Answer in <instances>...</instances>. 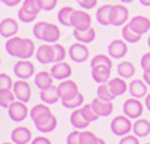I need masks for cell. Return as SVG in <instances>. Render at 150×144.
<instances>
[{"mask_svg": "<svg viewBox=\"0 0 150 144\" xmlns=\"http://www.w3.org/2000/svg\"><path fill=\"white\" fill-rule=\"evenodd\" d=\"M33 35H35V38L39 39V41H44L47 44H56L60 39L62 32L53 23L39 21V23H36V26L33 27Z\"/></svg>", "mask_w": 150, "mask_h": 144, "instance_id": "obj_1", "label": "cell"}, {"mask_svg": "<svg viewBox=\"0 0 150 144\" xmlns=\"http://www.w3.org/2000/svg\"><path fill=\"white\" fill-rule=\"evenodd\" d=\"M132 125H134L132 119H129L128 116L123 114V116H116L114 119H112L110 128H111V132L114 135L125 137V135H128L129 132L132 131Z\"/></svg>", "mask_w": 150, "mask_h": 144, "instance_id": "obj_2", "label": "cell"}, {"mask_svg": "<svg viewBox=\"0 0 150 144\" xmlns=\"http://www.w3.org/2000/svg\"><path fill=\"white\" fill-rule=\"evenodd\" d=\"M129 20V9L126 8V5H112L111 8V14H110V23L114 27H120L125 26L126 21Z\"/></svg>", "mask_w": 150, "mask_h": 144, "instance_id": "obj_3", "label": "cell"}, {"mask_svg": "<svg viewBox=\"0 0 150 144\" xmlns=\"http://www.w3.org/2000/svg\"><path fill=\"white\" fill-rule=\"evenodd\" d=\"M71 27L75 30H87L92 27V15L87 14L86 9H75L71 18Z\"/></svg>", "mask_w": 150, "mask_h": 144, "instance_id": "obj_4", "label": "cell"}, {"mask_svg": "<svg viewBox=\"0 0 150 144\" xmlns=\"http://www.w3.org/2000/svg\"><path fill=\"white\" fill-rule=\"evenodd\" d=\"M69 57L72 62L75 63H84L87 62V59H89V47L87 44H83V42H75L69 47V51H68Z\"/></svg>", "mask_w": 150, "mask_h": 144, "instance_id": "obj_5", "label": "cell"}, {"mask_svg": "<svg viewBox=\"0 0 150 144\" xmlns=\"http://www.w3.org/2000/svg\"><path fill=\"white\" fill-rule=\"evenodd\" d=\"M144 113V105L140 99L131 98L126 99L123 104V114L128 116L129 119H140L141 114Z\"/></svg>", "mask_w": 150, "mask_h": 144, "instance_id": "obj_6", "label": "cell"}, {"mask_svg": "<svg viewBox=\"0 0 150 144\" xmlns=\"http://www.w3.org/2000/svg\"><path fill=\"white\" fill-rule=\"evenodd\" d=\"M8 114H9L11 120H14V122H23V120L29 116V110H27L26 102L18 101V99L14 101L8 108Z\"/></svg>", "mask_w": 150, "mask_h": 144, "instance_id": "obj_7", "label": "cell"}, {"mask_svg": "<svg viewBox=\"0 0 150 144\" xmlns=\"http://www.w3.org/2000/svg\"><path fill=\"white\" fill-rule=\"evenodd\" d=\"M14 72L20 80H29L32 75H35V65L29 59H21L14 65Z\"/></svg>", "mask_w": 150, "mask_h": 144, "instance_id": "obj_8", "label": "cell"}, {"mask_svg": "<svg viewBox=\"0 0 150 144\" xmlns=\"http://www.w3.org/2000/svg\"><path fill=\"white\" fill-rule=\"evenodd\" d=\"M57 92H59V96L60 99H69V98H74L75 95H78L80 90H78V84L75 83L74 80H63L59 86H57Z\"/></svg>", "mask_w": 150, "mask_h": 144, "instance_id": "obj_9", "label": "cell"}, {"mask_svg": "<svg viewBox=\"0 0 150 144\" xmlns=\"http://www.w3.org/2000/svg\"><path fill=\"white\" fill-rule=\"evenodd\" d=\"M107 51L111 59H123L128 53V42L125 39H114L108 44Z\"/></svg>", "mask_w": 150, "mask_h": 144, "instance_id": "obj_10", "label": "cell"}, {"mask_svg": "<svg viewBox=\"0 0 150 144\" xmlns=\"http://www.w3.org/2000/svg\"><path fill=\"white\" fill-rule=\"evenodd\" d=\"M12 90H14L15 98L18 101L29 102L30 98H32V89H30V84L27 83V80H18L17 83H14Z\"/></svg>", "mask_w": 150, "mask_h": 144, "instance_id": "obj_11", "label": "cell"}, {"mask_svg": "<svg viewBox=\"0 0 150 144\" xmlns=\"http://www.w3.org/2000/svg\"><path fill=\"white\" fill-rule=\"evenodd\" d=\"M36 60L42 65H48V63H54V54H53V44H44L39 48H36Z\"/></svg>", "mask_w": 150, "mask_h": 144, "instance_id": "obj_12", "label": "cell"}, {"mask_svg": "<svg viewBox=\"0 0 150 144\" xmlns=\"http://www.w3.org/2000/svg\"><path fill=\"white\" fill-rule=\"evenodd\" d=\"M90 104L93 107L95 113L99 117H108L112 113V110H114V105H112L111 101H102V99H99V98H95Z\"/></svg>", "mask_w": 150, "mask_h": 144, "instance_id": "obj_13", "label": "cell"}, {"mask_svg": "<svg viewBox=\"0 0 150 144\" xmlns=\"http://www.w3.org/2000/svg\"><path fill=\"white\" fill-rule=\"evenodd\" d=\"M51 75L54 77V80H68L71 75H72V68L69 63H65V62H59V63H54L53 68H51Z\"/></svg>", "mask_w": 150, "mask_h": 144, "instance_id": "obj_14", "label": "cell"}, {"mask_svg": "<svg viewBox=\"0 0 150 144\" xmlns=\"http://www.w3.org/2000/svg\"><path fill=\"white\" fill-rule=\"evenodd\" d=\"M129 26L140 35H144L150 30V20L144 15H135L129 20Z\"/></svg>", "mask_w": 150, "mask_h": 144, "instance_id": "obj_15", "label": "cell"}, {"mask_svg": "<svg viewBox=\"0 0 150 144\" xmlns=\"http://www.w3.org/2000/svg\"><path fill=\"white\" fill-rule=\"evenodd\" d=\"M11 138H12V141H14L15 144H27V143H30L33 140L30 129L26 128V126L15 128L14 131H12V134H11Z\"/></svg>", "mask_w": 150, "mask_h": 144, "instance_id": "obj_16", "label": "cell"}, {"mask_svg": "<svg viewBox=\"0 0 150 144\" xmlns=\"http://www.w3.org/2000/svg\"><path fill=\"white\" fill-rule=\"evenodd\" d=\"M18 32V23L14 18H5L0 21V35L3 38H12Z\"/></svg>", "mask_w": 150, "mask_h": 144, "instance_id": "obj_17", "label": "cell"}, {"mask_svg": "<svg viewBox=\"0 0 150 144\" xmlns=\"http://www.w3.org/2000/svg\"><path fill=\"white\" fill-rule=\"evenodd\" d=\"M111 69L108 66L104 65H99V66H93L92 68V78L98 83V84H102V83H108L111 78Z\"/></svg>", "mask_w": 150, "mask_h": 144, "instance_id": "obj_18", "label": "cell"}, {"mask_svg": "<svg viewBox=\"0 0 150 144\" xmlns=\"http://www.w3.org/2000/svg\"><path fill=\"white\" fill-rule=\"evenodd\" d=\"M128 90H129L132 98L141 99V98H146L147 96V84L144 83V80H132Z\"/></svg>", "mask_w": 150, "mask_h": 144, "instance_id": "obj_19", "label": "cell"}, {"mask_svg": "<svg viewBox=\"0 0 150 144\" xmlns=\"http://www.w3.org/2000/svg\"><path fill=\"white\" fill-rule=\"evenodd\" d=\"M35 126L41 134H50V132H53L57 128V117L54 114H51V116L39 120V122H36Z\"/></svg>", "mask_w": 150, "mask_h": 144, "instance_id": "obj_20", "label": "cell"}, {"mask_svg": "<svg viewBox=\"0 0 150 144\" xmlns=\"http://www.w3.org/2000/svg\"><path fill=\"white\" fill-rule=\"evenodd\" d=\"M108 84V87L110 90L112 92V95L116 96H122L125 92H126V89L129 87L128 84H126V80L122 78V77H114V78H110V81L107 83Z\"/></svg>", "mask_w": 150, "mask_h": 144, "instance_id": "obj_21", "label": "cell"}, {"mask_svg": "<svg viewBox=\"0 0 150 144\" xmlns=\"http://www.w3.org/2000/svg\"><path fill=\"white\" fill-rule=\"evenodd\" d=\"M51 114H53L51 110H50L48 105L44 104V102L35 105L32 110H30V119L33 120V123L39 122V120H42V119H45V117H48V116H51Z\"/></svg>", "mask_w": 150, "mask_h": 144, "instance_id": "obj_22", "label": "cell"}, {"mask_svg": "<svg viewBox=\"0 0 150 144\" xmlns=\"http://www.w3.org/2000/svg\"><path fill=\"white\" fill-rule=\"evenodd\" d=\"M132 131L134 134L138 138H144L150 134V122L147 119H135V122L132 125Z\"/></svg>", "mask_w": 150, "mask_h": 144, "instance_id": "obj_23", "label": "cell"}, {"mask_svg": "<svg viewBox=\"0 0 150 144\" xmlns=\"http://www.w3.org/2000/svg\"><path fill=\"white\" fill-rule=\"evenodd\" d=\"M53 81H54V77L51 75V72L41 71L39 74L35 75V84H36V87H39V90H45L48 87H51Z\"/></svg>", "mask_w": 150, "mask_h": 144, "instance_id": "obj_24", "label": "cell"}, {"mask_svg": "<svg viewBox=\"0 0 150 144\" xmlns=\"http://www.w3.org/2000/svg\"><path fill=\"white\" fill-rule=\"evenodd\" d=\"M74 38L77 39L78 42H83V44H92L95 39H96V30L93 27L87 29V30H75L74 29Z\"/></svg>", "mask_w": 150, "mask_h": 144, "instance_id": "obj_25", "label": "cell"}, {"mask_svg": "<svg viewBox=\"0 0 150 144\" xmlns=\"http://www.w3.org/2000/svg\"><path fill=\"white\" fill-rule=\"evenodd\" d=\"M36 53V47L35 42L32 39L27 38H23L21 47H20V51H18V59H30L32 56H35Z\"/></svg>", "mask_w": 150, "mask_h": 144, "instance_id": "obj_26", "label": "cell"}, {"mask_svg": "<svg viewBox=\"0 0 150 144\" xmlns=\"http://www.w3.org/2000/svg\"><path fill=\"white\" fill-rule=\"evenodd\" d=\"M117 75L128 80V78H132L135 75V66L132 62H128V60H125V62H120L117 65Z\"/></svg>", "mask_w": 150, "mask_h": 144, "instance_id": "obj_27", "label": "cell"}, {"mask_svg": "<svg viewBox=\"0 0 150 144\" xmlns=\"http://www.w3.org/2000/svg\"><path fill=\"white\" fill-rule=\"evenodd\" d=\"M41 99L44 104H56L60 101V96H59V92H57V87L56 86H51L45 90H41Z\"/></svg>", "mask_w": 150, "mask_h": 144, "instance_id": "obj_28", "label": "cell"}, {"mask_svg": "<svg viewBox=\"0 0 150 144\" xmlns=\"http://www.w3.org/2000/svg\"><path fill=\"white\" fill-rule=\"evenodd\" d=\"M112 5H102L101 8H98L96 11V21L101 26H111L110 23V14H111Z\"/></svg>", "mask_w": 150, "mask_h": 144, "instance_id": "obj_29", "label": "cell"}, {"mask_svg": "<svg viewBox=\"0 0 150 144\" xmlns=\"http://www.w3.org/2000/svg\"><path fill=\"white\" fill-rule=\"evenodd\" d=\"M141 36H143V35L137 33V32L129 26V24H125V26L122 27V38L126 41L128 44H137V42H140Z\"/></svg>", "mask_w": 150, "mask_h": 144, "instance_id": "obj_30", "label": "cell"}, {"mask_svg": "<svg viewBox=\"0 0 150 144\" xmlns=\"http://www.w3.org/2000/svg\"><path fill=\"white\" fill-rule=\"evenodd\" d=\"M71 125L75 129H86L90 123L84 119V116L80 111V108H75V111H72V114H71Z\"/></svg>", "mask_w": 150, "mask_h": 144, "instance_id": "obj_31", "label": "cell"}, {"mask_svg": "<svg viewBox=\"0 0 150 144\" xmlns=\"http://www.w3.org/2000/svg\"><path fill=\"white\" fill-rule=\"evenodd\" d=\"M74 8L72 6H63L60 11H59V14H57V20L59 23L62 24V26H65V27H71V18H72V14H74Z\"/></svg>", "mask_w": 150, "mask_h": 144, "instance_id": "obj_32", "label": "cell"}, {"mask_svg": "<svg viewBox=\"0 0 150 144\" xmlns=\"http://www.w3.org/2000/svg\"><path fill=\"white\" fill-rule=\"evenodd\" d=\"M21 42H23V38H18V36L8 38V41H6V53H8L9 56L18 57V51H20Z\"/></svg>", "mask_w": 150, "mask_h": 144, "instance_id": "obj_33", "label": "cell"}, {"mask_svg": "<svg viewBox=\"0 0 150 144\" xmlns=\"http://www.w3.org/2000/svg\"><path fill=\"white\" fill-rule=\"evenodd\" d=\"M62 105L65 108H69V110H75V108H80L83 104H84V95L80 92L78 95H75L74 98H69V99H60Z\"/></svg>", "mask_w": 150, "mask_h": 144, "instance_id": "obj_34", "label": "cell"}, {"mask_svg": "<svg viewBox=\"0 0 150 144\" xmlns=\"http://www.w3.org/2000/svg\"><path fill=\"white\" fill-rule=\"evenodd\" d=\"M14 101H17L14 90L12 89H0V107L9 108V105Z\"/></svg>", "mask_w": 150, "mask_h": 144, "instance_id": "obj_35", "label": "cell"}, {"mask_svg": "<svg viewBox=\"0 0 150 144\" xmlns=\"http://www.w3.org/2000/svg\"><path fill=\"white\" fill-rule=\"evenodd\" d=\"M96 95H98V98L102 99V101H111V102H112V101L116 99V96L112 95V92L110 90V87H108L107 83L99 84L98 89H96Z\"/></svg>", "mask_w": 150, "mask_h": 144, "instance_id": "obj_36", "label": "cell"}, {"mask_svg": "<svg viewBox=\"0 0 150 144\" xmlns=\"http://www.w3.org/2000/svg\"><path fill=\"white\" fill-rule=\"evenodd\" d=\"M80 111H81V114L84 116V119H86L89 123H93V122H96V120L99 119V116H98V114L95 113V110H93L92 104H86V105H83V107L80 108Z\"/></svg>", "mask_w": 150, "mask_h": 144, "instance_id": "obj_37", "label": "cell"}, {"mask_svg": "<svg viewBox=\"0 0 150 144\" xmlns=\"http://www.w3.org/2000/svg\"><path fill=\"white\" fill-rule=\"evenodd\" d=\"M99 65H104V66L112 68V59H111L110 56H105V54H96V56L90 60V68L99 66Z\"/></svg>", "mask_w": 150, "mask_h": 144, "instance_id": "obj_38", "label": "cell"}, {"mask_svg": "<svg viewBox=\"0 0 150 144\" xmlns=\"http://www.w3.org/2000/svg\"><path fill=\"white\" fill-rule=\"evenodd\" d=\"M23 8L27 12H30V14L36 15V17L39 15V12L42 11L39 0H23Z\"/></svg>", "mask_w": 150, "mask_h": 144, "instance_id": "obj_39", "label": "cell"}, {"mask_svg": "<svg viewBox=\"0 0 150 144\" xmlns=\"http://www.w3.org/2000/svg\"><path fill=\"white\" fill-rule=\"evenodd\" d=\"M53 54H54V63L63 62L66 57V48L62 44L56 42V44H53Z\"/></svg>", "mask_w": 150, "mask_h": 144, "instance_id": "obj_40", "label": "cell"}, {"mask_svg": "<svg viewBox=\"0 0 150 144\" xmlns=\"http://www.w3.org/2000/svg\"><path fill=\"white\" fill-rule=\"evenodd\" d=\"M99 137H96L90 131H83L81 132V144H98Z\"/></svg>", "mask_w": 150, "mask_h": 144, "instance_id": "obj_41", "label": "cell"}, {"mask_svg": "<svg viewBox=\"0 0 150 144\" xmlns=\"http://www.w3.org/2000/svg\"><path fill=\"white\" fill-rule=\"evenodd\" d=\"M18 20L23 21V23H32V21L36 20V15H33V14H30V12H27L26 9L21 6V9L18 11Z\"/></svg>", "mask_w": 150, "mask_h": 144, "instance_id": "obj_42", "label": "cell"}, {"mask_svg": "<svg viewBox=\"0 0 150 144\" xmlns=\"http://www.w3.org/2000/svg\"><path fill=\"white\" fill-rule=\"evenodd\" d=\"M66 144H81V132L80 129L72 131L66 138Z\"/></svg>", "mask_w": 150, "mask_h": 144, "instance_id": "obj_43", "label": "cell"}, {"mask_svg": "<svg viewBox=\"0 0 150 144\" xmlns=\"http://www.w3.org/2000/svg\"><path fill=\"white\" fill-rule=\"evenodd\" d=\"M14 87V81L6 74H0V89H12Z\"/></svg>", "mask_w": 150, "mask_h": 144, "instance_id": "obj_44", "label": "cell"}, {"mask_svg": "<svg viewBox=\"0 0 150 144\" xmlns=\"http://www.w3.org/2000/svg\"><path fill=\"white\" fill-rule=\"evenodd\" d=\"M39 3H41V8H42V11H53L56 6H57V3H59V0H39Z\"/></svg>", "mask_w": 150, "mask_h": 144, "instance_id": "obj_45", "label": "cell"}, {"mask_svg": "<svg viewBox=\"0 0 150 144\" xmlns=\"http://www.w3.org/2000/svg\"><path fill=\"white\" fill-rule=\"evenodd\" d=\"M119 144H140V140H138V137H137L135 134L134 135L128 134V135H125V137L120 138Z\"/></svg>", "mask_w": 150, "mask_h": 144, "instance_id": "obj_46", "label": "cell"}, {"mask_svg": "<svg viewBox=\"0 0 150 144\" xmlns=\"http://www.w3.org/2000/svg\"><path fill=\"white\" fill-rule=\"evenodd\" d=\"M141 69L144 72H150V53H146L143 57H141Z\"/></svg>", "mask_w": 150, "mask_h": 144, "instance_id": "obj_47", "label": "cell"}, {"mask_svg": "<svg viewBox=\"0 0 150 144\" xmlns=\"http://www.w3.org/2000/svg\"><path fill=\"white\" fill-rule=\"evenodd\" d=\"M78 5H80L83 9H93V8H96V5H98V0H80Z\"/></svg>", "mask_w": 150, "mask_h": 144, "instance_id": "obj_48", "label": "cell"}, {"mask_svg": "<svg viewBox=\"0 0 150 144\" xmlns=\"http://www.w3.org/2000/svg\"><path fill=\"white\" fill-rule=\"evenodd\" d=\"M32 144H51V140L47 138V137H44V135H41V137L33 138V140H32Z\"/></svg>", "mask_w": 150, "mask_h": 144, "instance_id": "obj_49", "label": "cell"}, {"mask_svg": "<svg viewBox=\"0 0 150 144\" xmlns=\"http://www.w3.org/2000/svg\"><path fill=\"white\" fill-rule=\"evenodd\" d=\"M5 6H9V8H12V6H17L18 3H21L23 0H0Z\"/></svg>", "mask_w": 150, "mask_h": 144, "instance_id": "obj_50", "label": "cell"}, {"mask_svg": "<svg viewBox=\"0 0 150 144\" xmlns=\"http://www.w3.org/2000/svg\"><path fill=\"white\" fill-rule=\"evenodd\" d=\"M143 80H144V83L147 84V86H150V72H144V74H143Z\"/></svg>", "mask_w": 150, "mask_h": 144, "instance_id": "obj_51", "label": "cell"}, {"mask_svg": "<svg viewBox=\"0 0 150 144\" xmlns=\"http://www.w3.org/2000/svg\"><path fill=\"white\" fill-rule=\"evenodd\" d=\"M144 105H146V108L150 111V93H147V96H146V102H144Z\"/></svg>", "mask_w": 150, "mask_h": 144, "instance_id": "obj_52", "label": "cell"}, {"mask_svg": "<svg viewBox=\"0 0 150 144\" xmlns=\"http://www.w3.org/2000/svg\"><path fill=\"white\" fill-rule=\"evenodd\" d=\"M143 6H150V0H138Z\"/></svg>", "mask_w": 150, "mask_h": 144, "instance_id": "obj_53", "label": "cell"}, {"mask_svg": "<svg viewBox=\"0 0 150 144\" xmlns=\"http://www.w3.org/2000/svg\"><path fill=\"white\" fill-rule=\"evenodd\" d=\"M98 144H107V143H105V140H104V138H99Z\"/></svg>", "mask_w": 150, "mask_h": 144, "instance_id": "obj_54", "label": "cell"}, {"mask_svg": "<svg viewBox=\"0 0 150 144\" xmlns=\"http://www.w3.org/2000/svg\"><path fill=\"white\" fill-rule=\"evenodd\" d=\"M120 2H122V3H132L134 0H120Z\"/></svg>", "mask_w": 150, "mask_h": 144, "instance_id": "obj_55", "label": "cell"}, {"mask_svg": "<svg viewBox=\"0 0 150 144\" xmlns=\"http://www.w3.org/2000/svg\"><path fill=\"white\" fill-rule=\"evenodd\" d=\"M147 45H149V48H150V36H149V39H147Z\"/></svg>", "mask_w": 150, "mask_h": 144, "instance_id": "obj_56", "label": "cell"}, {"mask_svg": "<svg viewBox=\"0 0 150 144\" xmlns=\"http://www.w3.org/2000/svg\"><path fill=\"white\" fill-rule=\"evenodd\" d=\"M3 144H15L14 141H12V143H3Z\"/></svg>", "mask_w": 150, "mask_h": 144, "instance_id": "obj_57", "label": "cell"}, {"mask_svg": "<svg viewBox=\"0 0 150 144\" xmlns=\"http://www.w3.org/2000/svg\"><path fill=\"white\" fill-rule=\"evenodd\" d=\"M75 2H77V3H78V2H80V0H75Z\"/></svg>", "mask_w": 150, "mask_h": 144, "instance_id": "obj_58", "label": "cell"}, {"mask_svg": "<svg viewBox=\"0 0 150 144\" xmlns=\"http://www.w3.org/2000/svg\"><path fill=\"white\" fill-rule=\"evenodd\" d=\"M144 144H150V143H144Z\"/></svg>", "mask_w": 150, "mask_h": 144, "instance_id": "obj_59", "label": "cell"}, {"mask_svg": "<svg viewBox=\"0 0 150 144\" xmlns=\"http://www.w3.org/2000/svg\"><path fill=\"white\" fill-rule=\"evenodd\" d=\"M0 65H2V60H0Z\"/></svg>", "mask_w": 150, "mask_h": 144, "instance_id": "obj_60", "label": "cell"}]
</instances>
